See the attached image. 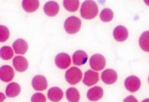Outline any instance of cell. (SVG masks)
Returning a JSON list of instances; mask_svg holds the SVG:
<instances>
[{"instance_id": "cell-27", "label": "cell", "mask_w": 149, "mask_h": 102, "mask_svg": "<svg viewBox=\"0 0 149 102\" xmlns=\"http://www.w3.org/2000/svg\"><path fill=\"white\" fill-rule=\"evenodd\" d=\"M123 102H138V101L133 96H129L123 100Z\"/></svg>"}, {"instance_id": "cell-6", "label": "cell", "mask_w": 149, "mask_h": 102, "mask_svg": "<svg viewBox=\"0 0 149 102\" xmlns=\"http://www.w3.org/2000/svg\"><path fill=\"white\" fill-rule=\"evenodd\" d=\"M55 63L59 68L62 69H66L71 64L70 57L65 52L59 53L55 57Z\"/></svg>"}, {"instance_id": "cell-19", "label": "cell", "mask_w": 149, "mask_h": 102, "mask_svg": "<svg viewBox=\"0 0 149 102\" xmlns=\"http://www.w3.org/2000/svg\"><path fill=\"white\" fill-rule=\"evenodd\" d=\"M22 5L23 9L27 12H33L39 7V1L37 0L33 1H23Z\"/></svg>"}, {"instance_id": "cell-18", "label": "cell", "mask_w": 149, "mask_h": 102, "mask_svg": "<svg viewBox=\"0 0 149 102\" xmlns=\"http://www.w3.org/2000/svg\"><path fill=\"white\" fill-rule=\"evenodd\" d=\"M21 88L20 85L16 82H12L6 86L5 93L9 97H15L20 93Z\"/></svg>"}, {"instance_id": "cell-2", "label": "cell", "mask_w": 149, "mask_h": 102, "mask_svg": "<svg viewBox=\"0 0 149 102\" xmlns=\"http://www.w3.org/2000/svg\"><path fill=\"white\" fill-rule=\"evenodd\" d=\"M81 20L74 16L68 17L64 23V28L65 31L69 34L76 33L81 27Z\"/></svg>"}, {"instance_id": "cell-5", "label": "cell", "mask_w": 149, "mask_h": 102, "mask_svg": "<svg viewBox=\"0 0 149 102\" xmlns=\"http://www.w3.org/2000/svg\"><path fill=\"white\" fill-rule=\"evenodd\" d=\"M140 86L141 81L136 76H129L125 80V86L126 89L132 93L137 91L140 89Z\"/></svg>"}, {"instance_id": "cell-7", "label": "cell", "mask_w": 149, "mask_h": 102, "mask_svg": "<svg viewBox=\"0 0 149 102\" xmlns=\"http://www.w3.org/2000/svg\"><path fill=\"white\" fill-rule=\"evenodd\" d=\"M32 86L34 90L43 91L47 88L48 83L45 76L40 75L35 76L31 81Z\"/></svg>"}, {"instance_id": "cell-11", "label": "cell", "mask_w": 149, "mask_h": 102, "mask_svg": "<svg viewBox=\"0 0 149 102\" xmlns=\"http://www.w3.org/2000/svg\"><path fill=\"white\" fill-rule=\"evenodd\" d=\"M129 35L127 29L123 26L119 25L116 26L113 31V36L115 40L119 42L125 41Z\"/></svg>"}, {"instance_id": "cell-15", "label": "cell", "mask_w": 149, "mask_h": 102, "mask_svg": "<svg viewBox=\"0 0 149 102\" xmlns=\"http://www.w3.org/2000/svg\"><path fill=\"white\" fill-rule=\"evenodd\" d=\"M87 53L83 50H77L74 52L72 56L73 62L74 65L81 66L85 64L87 61Z\"/></svg>"}, {"instance_id": "cell-21", "label": "cell", "mask_w": 149, "mask_h": 102, "mask_svg": "<svg viewBox=\"0 0 149 102\" xmlns=\"http://www.w3.org/2000/svg\"><path fill=\"white\" fill-rule=\"evenodd\" d=\"M66 96L69 102H79L80 100V93L75 87H70L66 92Z\"/></svg>"}, {"instance_id": "cell-1", "label": "cell", "mask_w": 149, "mask_h": 102, "mask_svg": "<svg viewBox=\"0 0 149 102\" xmlns=\"http://www.w3.org/2000/svg\"><path fill=\"white\" fill-rule=\"evenodd\" d=\"M80 11L81 16L83 19H93L98 14V6L94 1H85L82 3Z\"/></svg>"}, {"instance_id": "cell-17", "label": "cell", "mask_w": 149, "mask_h": 102, "mask_svg": "<svg viewBox=\"0 0 149 102\" xmlns=\"http://www.w3.org/2000/svg\"><path fill=\"white\" fill-rule=\"evenodd\" d=\"M63 96V91L58 87H52L50 88L47 93L48 99L53 102H58L60 101L62 99Z\"/></svg>"}, {"instance_id": "cell-29", "label": "cell", "mask_w": 149, "mask_h": 102, "mask_svg": "<svg viewBox=\"0 0 149 102\" xmlns=\"http://www.w3.org/2000/svg\"><path fill=\"white\" fill-rule=\"evenodd\" d=\"M144 2H145L147 5L149 6V1H144Z\"/></svg>"}, {"instance_id": "cell-24", "label": "cell", "mask_w": 149, "mask_h": 102, "mask_svg": "<svg viewBox=\"0 0 149 102\" xmlns=\"http://www.w3.org/2000/svg\"><path fill=\"white\" fill-rule=\"evenodd\" d=\"M100 17L102 22H108L112 20L113 17V13L110 9L105 8L101 12Z\"/></svg>"}, {"instance_id": "cell-9", "label": "cell", "mask_w": 149, "mask_h": 102, "mask_svg": "<svg viewBox=\"0 0 149 102\" xmlns=\"http://www.w3.org/2000/svg\"><path fill=\"white\" fill-rule=\"evenodd\" d=\"M118 78L116 72L112 69H107L101 73V80L107 85L114 83Z\"/></svg>"}, {"instance_id": "cell-22", "label": "cell", "mask_w": 149, "mask_h": 102, "mask_svg": "<svg viewBox=\"0 0 149 102\" xmlns=\"http://www.w3.org/2000/svg\"><path fill=\"white\" fill-rule=\"evenodd\" d=\"M80 2L78 0H65L63 1L64 8L69 12L76 11L79 6Z\"/></svg>"}, {"instance_id": "cell-25", "label": "cell", "mask_w": 149, "mask_h": 102, "mask_svg": "<svg viewBox=\"0 0 149 102\" xmlns=\"http://www.w3.org/2000/svg\"><path fill=\"white\" fill-rule=\"evenodd\" d=\"M9 37V31L8 29L3 25L0 26V41L1 43L6 41Z\"/></svg>"}, {"instance_id": "cell-3", "label": "cell", "mask_w": 149, "mask_h": 102, "mask_svg": "<svg viewBox=\"0 0 149 102\" xmlns=\"http://www.w3.org/2000/svg\"><path fill=\"white\" fill-rule=\"evenodd\" d=\"M65 78L69 83L76 85L81 80L82 78V72L79 68L72 66L66 71Z\"/></svg>"}, {"instance_id": "cell-30", "label": "cell", "mask_w": 149, "mask_h": 102, "mask_svg": "<svg viewBox=\"0 0 149 102\" xmlns=\"http://www.w3.org/2000/svg\"><path fill=\"white\" fill-rule=\"evenodd\" d=\"M148 83H149V76H148Z\"/></svg>"}, {"instance_id": "cell-20", "label": "cell", "mask_w": 149, "mask_h": 102, "mask_svg": "<svg viewBox=\"0 0 149 102\" xmlns=\"http://www.w3.org/2000/svg\"><path fill=\"white\" fill-rule=\"evenodd\" d=\"M139 46L145 52H149V31L143 32L139 40Z\"/></svg>"}, {"instance_id": "cell-13", "label": "cell", "mask_w": 149, "mask_h": 102, "mask_svg": "<svg viewBox=\"0 0 149 102\" xmlns=\"http://www.w3.org/2000/svg\"><path fill=\"white\" fill-rule=\"evenodd\" d=\"M59 10V6L57 2L54 1L47 2L44 6V11L48 16H55Z\"/></svg>"}, {"instance_id": "cell-12", "label": "cell", "mask_w": 149, "mask_h": 102, "mask_svg": "<svg viewBox=\"0 0 149 102\" xmlns=\"http://www.w3.org/2000/svg\"><path fill=\"white\" fill-rule=\"evenodd\" d=\"M12 63L15 69L20 72L26 71L29 66L27 60L24 57L19 55L14 57Z\"/></svg>"}, {"instance_id": "cell-23", "label": "cell", "mask_w": 149, "mask_h": 102, "mask_svg": "<svg viewBox=\"0 0 149 102\" xmlns=\"http://www.w3.org/2000/svg\"><path fill=\"white\" fill-rule=\"evenodd\" d=\"M13 51L9 46H3L0 49V57L3 60H9L12 58Z\"/></svg>"}, {"instance_id": "cell-14", "label": "cell", "mask_w": 149, "mask_h": 102, "mask_svg": "<svg viewBox=\"0 0 149 102\" xmlns=\"http://www.w3.org/2000/svg\"><path fill=\"white\" fill-rule=\"evenodd\" d=\"M104 94V92L102 89L98 86H94L90 88L87 93V97L88 100L91 101H98L101 99Z\"/></svg>"}, {"instance_id": "cell-8", "label": "cell", "mask_w": 149, "mask_h": 102, "mask_svg": "<svg viewBox=\"0 0 149 102\" xmlns=\"http://www.w3.org/2000/svg\"><path fill=\"white\" fill-rule=\"evenodd\" d=\"M14 71L13 68L9 65H2L0 68V79L5 82L11 81L14 77Z\"/></svg>"}, {"instance_id": "cell-28", "label": "cell", "mask_w": 149, "mask_h": 102, "mask_svg": "<svg viewBox=\"0 0 149 102\" xmlns=\"http://www.w3.org/2000/svg\"><path fill=\"white\" fill-rule=\"evenodd\" d=\"M141 102H149V99H146L143 100Z\"/></svg>"}, {"instance_id": "cell-4", "label": "cell", "mask_w": 149, "mask_h": 102, "mask_svg": "<svg viewBox=\"0 0 149 102\" xmlns=\"http://www.w3.org/2000/svg\"><path fill=\"white\" fill-rule=\"evenodd\" d=\"M89 63L91 68L93 70L101 71L105 66L106 60L102 55L95 54L90 57Z\"/></svg>"}, {"instance_id": "cell-10", "label": "cell", "mask_w": 149, "mask_h": 102, "mask_svg": "<svg viewBox=\"0 0 149 102\" xmlns=\"http://www.w3.org/2000/svg\"><path fill=\"white\" fill-rule=\"evenodd\" d=\"M99 80L98 73L91 69H88L84 73L83 83L87 86H91L95 84Z\"/></svg>"}, {"instance_id": "cell-26", "label": "cell", "mask_w": 149, "mask_h": 102, "mask_svg": "<svg viewBox=\"0 0 149 102\" xmlns=\"http://www.w3.org/2000/svg\"><path fill=\"white\" fill-rule=\"evenodd\" d=\"M31 102H46L45 96L41 93H36L31 98Z\"/></svg>"}, {"instance_id": "cell-16", "label": "cell", "mask_w": 149, "mask_h": 102, "mask_svg": "<svg viewBox=\"0 0 149 102\" xmlns=\"http://www.w3.org/2000/svg\"><path fill=\"white\" fill-rule=\"evenodd\" d=\"M12 47L15 52L17 54H24L28 50L27 42L22 38H19L15 40L12 44Z\"/></svg>"}]
</instances>
